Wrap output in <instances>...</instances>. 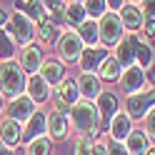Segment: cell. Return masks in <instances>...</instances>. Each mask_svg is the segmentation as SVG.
Wrapping results in <instances>:
<instances>
[{
    "instance_id": "obj_1",
    "label": "cell",
    "mask_w": 155,
    "mask_h": 155,
    "mask_svg": "<svg viewBox=\"0 0 155 155\" xmlns=\"http://www.w3.org/2000/svg\"><path fill=\"white\" fill-rule=\"evenodd\" d=\"M68 123L83 135V138H90L95 140L100 133V115H98V108L93 105V100H78L70 113H68Z\"/></svg>"
},
{
    "instance_id": "obj_2",
    "label": "cell",
    "mask_w": 155,
    "mask_h": 155,
    "mask_svg": "<svg viewBox=\"0 0 155 155\" xmlns=\"http://www.w3.org/2000/svg\"><path fill=\"white\" fill-rule=\"evenodd\" d=\"M28 88V73L20 68L18 60H3L0 63V95L3 98H18Z\"/></svg>"
},
{
    "instance_id": "obj_3",
    "label": "cell",
    "mask_w": 155,
    "mask_h": 155,
    "mask_svg": "<svg viewBox=\"0 0 155 155\" xmlns=\"http://www.w3.org/2000/svg\"><path fill=\"white\" fill-rule=\"evenodd\" d=\"M85 50V45L80 40L75 28H68V30H60L55 40V53H58V60L60 63H78L80 60V53Z\"/></svg>"
},
{
    "instance_id": "obj_4",
    "label": "cell",
    "mask_w": 155,
    "mask_h": 155,
    "mask_svg": "<svg viewBox=\"0 0 155 155\" xmlns=\"http://www.w3.org/2000/svg\"><path fill=\"white\" fill-rule=\"evenodd\" d=\"M35 30H38V25L28 18L25 13H13V15H8V33H10V38L15 40V45H30L35 40Z\"/></svg>"
},
{
    "instance_id": "obj_5",
    "label": "cell",
    "mask_w": 155,
    "mask_h": 155,
    "mask_svg": "<svg viewBox=\"0 0 155 155\" xmlns=\"http://www.w3.org/2000/svg\"><path fill=\"white\" fill-rule=\"evenodd\" d=\"M125 35V28L120 23V15L108 10L100 18V45L103 48H115Z\"/></svg>"
},
{
    "instance_id": "obj_6",
    "label": "cell",
    "mask_w": 155,
    "mask_h": 155,
    "mask_svg": "<svg viewBox=\"0 0 155 155\" xmlns=\"http://www.w3.org/2000/svg\"><path fill=\"white\" fill-rule=\"evenodd\" d=\"M80 100V93H78V80L70 75H65V80L60 85H55V110H60L63 115L70 113V108Z\"/></svg>"
},
{
    "instance_id": "obj_7",
    "label": "cell",
    "mask_w": 155,
    "mask_h": 155,
    "mask_svg": "<svg viewBox=\"0 0 155 155\" xmlns=\"http://www.w3.org/2000/svg\"><path fill=\"white\" fill-rule=\"evenodd\" d=\"M155 105V88L150 90H138L125 98V113L133 118H145V113H148L150 108Z\"/></svg>"
},
{
    "instance_id": "obj_8",
    "label": "cell",
    "mask_w": 155,
    "mask_h": 155,
    "mask_svg": "<svg viewBox=\"0 0 155 155\" xmlns=\"http://www.w3.org/2000/svg\"><path fill=\"white\" fill-rule=\"evenodd\" d=\"M98 115H100V130H105L110 125V120H113V115L118 113V108H120V98H118V93H113V90H100V95H98Z\"/></svg>"
},
{
    "instance_id": "obj_9",
    "label": "cell",
    "mask_w": 155,
    "mask_h": 155,
    "mask_svg": "<svg viewBox=\"0 0 155 155\" xmlns=\"http://www.w3.org/2000/svg\"><path fill=\"white\" fill-rule=\"evenodd\" d=\"M35 108H38V103L30 95H18V98H13L8 103V118H13V120H18L23 125L35 115Z\"/></svg>"
},
{
    "instance_id": "obj_10",
    "label": "cell",
    "mask_w": 155,
    "mask_h": 155,
    "mask_svg": "<svg viewBox=\"0 0 155 155\" xmlns=\"http://www.w3.org/2000/svg\"><path fill=\"white\" fill-rule=\"evenodd\" d=\"M118 83H120V90L123 93L133 95V93L143 90V85L148 83V78H145V70H143L140 65H130V68H123Z\"/></svg>"
},
{
    "instance_id": "obj_11",
    "label": "cell",
    "mask_w": 155,
    "mask_h": 155,
    "mask_svg": "<svg viewBox=\"0 0 155 155\" xmlns=\"http://www.w3.org/2000/svg\"><path fill=\"white\" fill-rule=\"evenodd\" d=\"M43 60H45L43 48H40V45H35V43L25 45L23 50H20V55H18V63H20V68H23V70H25L28 75H35L38 70H40Z\"/></svg>"
},
{
    "instance_id": "obj_12",
    "label": "cell",
    "mask_w": 155,
    "mask_h": 155,
    "mask_svg": "<svg viewBox=\"0 0 155 155\" xmlns=\"http://www.w3.org/2000/svg\"><path fill=\"white\" fill-rule=\"evenodd\" d=\"M138 43H140V35H135V33H130V35H123V40L115 45V60H118L123 68H130V65H135V48H138Z\"/></svg>"
},
{
    "instance_id": "obj_13",
    "label": "cell",
    "mask_w": 155,
    "mask_h": 155,
    "mask_svg": "<svg viewBox=\"0 0 155 155\" xmlns=\"http://www.w3.org/2000/svg\"><path fill=\"white\" fill-rule=\"evenodd\" d=\"M118 15H120V23H123L125 30H130V33L143 30V25H145V15H143V10H140L138 5L125 3L120 10H118Z\"/></svg>"
},
{
    "instance_id": "obj_14",
    "label": "cell",
    "mask_w": 155,
    "mask_h": 155,
    "mask_svg": "<svg viewBox=\"0 0 155 155\" xmlns=\"http://www.w3.org/2000/svg\"><path fill=\"white\" fill-rule=\"evenodd\" d=\"M20 140H23V125L20 123L13 118L0 120V143L5 148H15V145H20Z\"/></svg>"
},
{
    "instance_id": "obj_15",
    "label": "cell",
    "mask_w": 155,
    "mask_h": 155,
    "mask_svg": "<svg viewBox=\"0 0 155 155\" xmlns=\"http://www.w3.org/2000/svg\"><path fill=\"white\" fill-rule=\"evenodd\" d=\"M75 30H78V35H80V40H83L85 48H98L100 45V20H95V18H85Z\"/></svg>"
},
{
    "instance_id": "obj_16",
    "label": "cell",
    "mask_w": 155,
    "mask_h": 155,
    "mask_svg": "<svg viewBox=\"0 0 155 155\" xmlns=\"http://www.w3.org/2000/svg\"><path fill=\"white\" fill-rule=\"evenodd\" d=\"M105 55H108V48H85V50L80 53V60H78V65H80L83 73H95L98 70V65L105 60Z\"/></svg>"
},
{
    "instance_id": "obj_17",
    "label": "cell",
    "mask_w": 155,
    "mask_h": 155,
    "mask_svg": "<svg viewBox=\"0 0 155 155\" xmlns=\"http://www.w3.org/2000/svg\"><path fill=\"white\" fill-rule=\"evenodd\" d=\"M40 78L48 83V85H60L63 80H65V63H60L55 58V60H43V65H40Z\"/></svg>"
},
{
    "instance_id": "obj_18",
    "label": "cell",
    "mask_w": 155,
    "mask_h": 155,
    "mask_svg": "<svg viewBox=\"0 0 155 155\" xmlns=\"http://www.w3.org/2000/svg\"><path fill=\"white\" fill-rule=\"evenodd\" d=\"M45 133H48V113H43V110L38 113V110H35V115L28 120L25 130H23V140L30 143V140H35V138H43Z\"/></svg>"
},
{
    "instance_id": "obj_19",
    "label": "cell",
    "mask_w": 155,
    "mask_h": 155,
    "mask_svg": "<svg viewBox=\"0 0 155 155\" xmlns=\"http://www.w3.org/2000/svg\"><path fill=\"white\" fill-rule=\"evenodd\" d=\"M15 10L25 13L35 25L43 23L45 18H48V10H45V3H43V0H15Z\"/></svg>"
},
{
    "instance_id": "obj_20",
    "label": "cell",
    "mask_w": 155,
    "mask_h": 155,
    "mask_svg": "<svg viewBox=\"0 0 155 155\" xmlns=\"http://www.w3.org/2000/svg\"><path fill=\"white\" fill-rule=\"evenodd\" d=\"M78 93H80V98L85 100H93L100 95V78L95 73H83L78 78Z\"/></svg>"
},
{
    "instance_id": "obj_21",
    "label": "cell",
    "mask_w": 155,
    "mask_h": 155,
    "mask_svg": "<svg viewBox=\"0 0 155 155\" xmlns=\"http://www.w3.org/2000/svg\"><path fill=\"white\" fill-rule=\"evenodd\" d=\"M58 25H60V23H58V20H53L50 15H48L43 23H38L35 38L40 40V45H55L58 35H60V28H58Z\"/></svg>"
},
{
    "instance_id": "obj_22",
    "label": "cell",
    "mask_w": 155,
    "mask_h": 155,
    "mask_svg": "<svg viewBox=\"0 0 155 155\" xmlns=\"http://www.w3.org/2000/svg\"><path fill=\"white\" fill-rule=\"evenodd\" d=\"M68 115H63L60 110H50L48 113V133L53 135L55 140H63L68 135Z\"/></svg>"
},
{
    "instance_id": "obj_23",
    "label": "cell",
    "mask_w": 155,
    "mask_h": 155,
    "mask_svg": "<svg viewBox=\"0 0 155 155\" xmlns=\"http://www.w3.org/2000/svg\"><path fill=\"white\" fill-rule=\"evenodd\" d=\"M125 148L130 155H145L150 150V138L140 130H130V135L125 138Z\"/></svg>"
},
{
    "instance_id": "obj_24",
    "label": "cell",
    "mask_w": 155,
    "mask_h": 155,
    "mask_svg": "<svg viewBox=\"0 0 155 155\" xmlns=\"http://www.w3.org/2000/svg\"><path fill=\"white\" fill-rule=\"evenodd\" d=\"M98 78L100 80H108V83H113V80H118L120 78V73H123V65L115 60V55H105V60L98 65Z\"/></svg>"
},
{
    "instance_id": "obj_25",
    "label": "cell",
    "mask_w": 155,
    "mask_h": 155,
    "mask_svg": "<svg viewBox=\"0 0 155 155\" xmlns=\"http://www.w3.org/2000/svg\"><path fill=\"white\" fill-rule=\"evenodd\" d=\"M25 93L30 95V98H33L35 103H45L48 98H50V85H48L40 75H33L30 80H28V88H25Z\"/></svg>"
},
{
    "instance_id": "obj_26",
    "label": "cell",
    "mask_w": 155,
    "mask_h": 155,
    "mask_svg": "<svg viewBox=\"0 0 155 155\" xmlns=\"http://www.w3.org/2000/svg\"><path fill=\"white\" fill-rule=\"evenodd\" d=\"M130 115L128 113H123V115H118L115 113L113 115V120H110V135H113V140H125L130 135Z\"/></svg>"
},
{
    "instance_id": "obj_27",
    "label": "cell",
    "mask_w": 155,
    "mask_h": 155,
    "mask_svg": "<svg viewBox=\"0 0 155 155\" xmlns=\"http://www.w3.org/2000/svg\"><path fill=\"white\" fill-rule=\"evenodd\" d=\"M85 18H88V15H85L83 3H65V8H63V20L70 25V28H78Z\"/></svg>"
},
{
    "instance_id": "obj_28",
    "label": "cell",
    "mask_w": 155,
    "mask_h": 155,
    "mask_svg": "<svg viewBox=\"0 0 155 155\" xmlns=\"http://www.w3.org/2000/svg\"><path fill=\"white\" fill-rule=\"evenodd\" d=\"M135 65H140L143 70H148V68L155 65V53H153V48L145 40H140L138 48H135Z\"/></svg>"
},
{
    "instance_id": "obj_29",
    "label": "cell",
    "mask_w": 155,
    "mask_h": 155,
    "mask_svg": "<svg viewBox=\"0 0 155 155\" xmlns=\"http://www.w3.org/2000/svg\"><path fill=\"white\" fill-rule=\"evenodd\" d=\"M13 53H15V40L8 30L0 28V60H13Z\"/></svg>"
},
{
    "instance_id": "obj_30",
    "label": "cell",
    "mask_w": 155,
    "mask_h": 155,
    "mask_svg": "<svg viewBox=\"0 0 155 155\" xmlns=\"http://www.w3.org/2000/svg\"><path fill=\"white\" fill-rule=\"evenodd\" d=\"M83 8H85V15L95 18V20H100V18L108 13V3H105V0H85Z\"/></svg>"
},
{
    "instance_id": "obj_31",
    "label": "cell",
    "mask_w": 155,
    "mask_h": 155,
    "mask_svg": "<svg viewBox=\"0 0 155 155\" xmlns=\"http://www.w3.org/2000/svg\"><path fill=\"white\" fill-rule=\"evenodd\" d=\"M50 150H53V145L48 138H35L28 143V155H50Z\"/></svg>"
},
{
    "instance_id": "obj_32",
    "label": "cell",
    "mask_w": 155,
    "mask_h": 155,
    "mask_svg": "<svg viewBox=\"0 0 155 155\" xmlns=\"http://www.w3.org/2000/svg\"><path fill=\"white\" fill-rule=\"evenodd\" d=\"M143 133L148 135L150 140H155V105L145 113V118H143Z\"/></svg>"
},
{
    "instance_id": "obj_33",
    "label": "cell",
    "mask_w": 155,
    "mask_h": 155,
    "mask_svg": "<svg viewBox=\"0 0 155 155\" xmlns=\"http://www.w3.org/2000/svg\"><path fill=\"white\" fill-rule=\"evenodd\" d=\"M93 148H95V140H90V138H80L75 143V155H93Z\"/></svg>"
},
{
    "instance_id": "obj_34",
    "label": "cell",
    "mask_w": 155,
    "mask_h": 155,
    "mask_svg": "<svg viewBox=\"0 0 155 155\" xmlns=\"http://www.w3.org/2000/svg\"><path fill=\"white\" fill-rule=\"evenodd\" d=\"M143 33H145V43H148V45L153 48V45H155V20H150V18H145Z\"/></svg>"
},
{
    "instance_id": "obj_35",
    "label": "cell",
    "mask_w": 155,
    "mask_h": 155,
    "mask_svg": "<svg viewBox=\"0 0 155 155\" xmlns=\"http://www.w3.org/2000/svg\"><path fill=\"white\" fill-rule=\"evenodd\" d=\"M43 3H45V10L53 13V15H60L63 8H65V0H43Z\"/></svg>"
},
{
    "instance_id": "obj_36",
    "label": "cell",
    "mask_w": 155,
    "mask_h": 155,
    "mask_svg": "<svg viewBox=\"0 0 155 155\" xmlns=\"http://www.w3.org/2000/svg\"><path fill=\"white\" fill-rule=\"evenodd\" d=\"M108 155H130V153L120 140H110L108 143Z\"/></svg>"
},
{
    "instance_id": "obj_37",
    "label": "cell",
    "mask_w": 155,
    "mask_h": 155,
    "mask_svg": "<svg viewBox=\"0 0 155 155\" xmlns=\"http://www.w3.org/2000/svg\"><path fill=\"white\" fill-rule=\"evenodd\" d=\"M140 10L145 18H150V20H155V0H140Z\"/></svg>"
},
{
    "instance_id": "obj_38",
    "label": "cell",
    "mask_w": 155,
    "mask_h": 155,
    "mask_svg": "<svg viewBox=\"0 0 155 155\" xmlns=\"http://www.w3.org/2000/svg\"><path fill=\"white\" fill-rule=\"evenodd\" d=\"M105 3H108V8H110V10H113V13H118V10H120V8L125 5V0H105Z\"/></svg>"
},
{
    "instance_id": "obj_39",
    "label": "cell",
    "mask_w": 155,
    "mask_h": 155,
    "mask_svg": "<svg viewBox=\"0 0 155 155\" xmlns=\"http://www.w3.org/2000/svg\"><path fill=\"white\" fill-rule=\"evenodd\" d=\"M93 155H108V145H103L95 140V148H93Z\"/></svg>"
},
{
    "instance_id": "obj_40",
    "label": "cell",
    "mask_w": 155,
    "mask_h": 155,
    "mask_svg": "<svg viewBox=\"0 0 155 155\" xmlns=\"http://www.w3.org/2000/svg\"><path fill=\"white\" fill-rule=\"evenodd\" d=\"M145 78H148V83H150L153 88H155V65H153V68H148V73H145Z\"/></svg>"
},
{
    "instance_id": "obj_41",
    "label": "cell",
    "mask_w": 155,
    "mask_h": 155,
    "mask_svg": "<svg viewBox=\"0 0 155 155\" xmlns=\"http://www.w3.org/2000/svg\"><path fill=\"white\" fill-rule=\"evenodd\" d=\"M5 23H8V15H5V13H3V10H0V28H3V25H5Z\"/></svg>"
},
{
    "instance_id": "obj_42",
    "label": "cell",
    "mask_w": 155,
    "mask_h": 155,
    "mask_svg": "<svg viewBox=\"0 0 155 155\" xmlns=\"http://www.w3.org/2000/svg\"><path fill=\"white\" fill-rule=\"evenodd\" d=\"M145 155H155V148H150V150H148V153H145Z\"/></svg>"
},
{
    "instance_id": "obj_43",
    "label": "cell",
    "mask_w": 155,
    "mask_h": 155,
    "mask_svg": "<svg viewBox=\"0 0 155 155\" xmlns=\"http://www.w3.org/2000/svg\"><path fill=\"white\" fill-rule=\"evenodd\" d=\"M128 3H133V5H140V0H128Z\"/></svg>"
},
{
    "instance_id": "obj_44",
    "label": "cell",
    "mask_w": 155,
    "mask_h": 155,
    "mask_svg": "<svg viewBox=\"0 0 155 155\" xmlns=\"http://www.w3.org/2000/svg\"><path fill=\"white\" fill-rule=\"evenodd\" d=\"M68 3H85V0H68Z\"/></svg>"
},
{
    "instance_id": "obj_45",
    "label": "cell",
    "mask_w": 155,
    "mask_h": 155,
    "mask_svg": "<svg viewBox=\"0 0 155 155\" xmlns=\"http://www.w3.org/2000/svg\"><path fill=\"white\" fill-rule=\"evenodd\" d=\"M0 105H3V95H0Z\"/></svg>"
}]
</instances>
